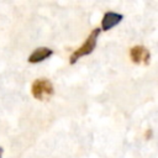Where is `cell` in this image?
<instances>
[{
    "label": "cell",
    "instance_id": "3",
    "mask_svg": "<svg viewBox=\"0 0 158 158\" xmlns=\"http://www.w3.org/2000/svg\"><path fill=\"white\" fill-rule=\"evenodd\" d=\"M130 57H131V60L136 64H139V63L148 64V62H149V52L143 46L132 47L130 51Z\"/></svg>",
    "mask_w": 158,
    "mask_h": 158
},
{
    "label": "cell",
    "instance_id": "1",
    "mask_svg": "<svg viewBox=\"0 0 158 158\" xmlns=\"http://www.w3.org/2000/svg\"><path fill=\"white\" fill-rule=\"evenodd\" d=\"M100 35V28H94L91 32H90V35H89V37L86 38V41L81 44V47L80 48H78L75 52H73V54L70 56V64H74L80 57H83V56H86V54H90L93 51H94V48H95V46H96V40H98V36Z\"/></svg>",
    "mask_w": 158,
    "mask_h": 158
},
{
    "label": "cell",
    "instance_id": "6",
    "mask_svg": "<svg viewBox=\"0 0 158 158\" xmlns=\"http://www.w3.org/2000/svg\"><path fill=\"white\" fill-rule=\"evenodd\" d=\"M1 154H2V148L0 147V158H1Z\"/></svg>",
    "mask_w": 158,
    "mask_h": 158
},
{
    "label": "cell",
    "instance_id": "2",
    "mask_svg": "<svg viewBox=\"0 0 158 158\" xmlns=\"http://www.w3.org/2000/svg\"><path fill=\"white\" fill-rule=\"evenodd\" d=\"M31 93H32L35 99L46 100L47 98L53 95L54 89H53V85H52V83L49 80H47V79H37L32 84Z\"/></svg>",
    "mask_w": 158,
    "mask_h": 158
},
{
    "label": "cell",
    "instance_id": "4",
    "mask_svg": "<svg viewBox=\"0 0 158 158\" xmlns=\"http://www.w3.org/2000/svg\"><path fill=\"white\" fill-rule=\"evenodd\" d=\"M122 20V15L121 14H116V12H106L102 17L101 21V28L104 31H109L110 28H112L115 25H117L120 21Z\"/></svg>",
    "mask_w": 158,
    "mask_h": 158
},
{
    "label": "cell",
    "instance_id": "5",
    "mask_svg": "<svg viewBox=\"0 0 158 158\" xmlns=\"http://www.w3.org/2000/svg\"><path fill=\"white\" fill-rule=\"evenodd\" d=\"M52 49L47 48V47H41V48H37L35 49L31 56L28 57V62L30 63H40L42 60H44L46 58H48L51 54H52Z\"/></svg>",
    "mask_w": 158,
    "mask_h": 158
}]
</instances>
